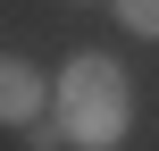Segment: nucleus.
Masks as SVG:
<instances>
[{
	"instance_id": "20e7f679",
	"label": "nucleus",
	"mask_w": 159,
	"mask_h": 151,
	"mask_svg": "<svg viewBox=\"0 0 159 151\" xmlns=\"http://www.w3.org/2000/svg\"><path fill=\"white\" fill-rule=\"evenodd\" d=\"M25 143H34V151H59V143H67V126H59V118H42V126H25Z\"/></svg>"
},
{
	"instance_id": "f257e3e1",
	"label": "nucleus",
	"mask_w": 159,
	"mask_h": 151,
	"mask_svg": "<svg viewBox=\"0 0 159 151\" xmlns=\"http://www.w3.org/2000/svg\"><path fill=\"white\" fill-rule=\"evenodd\" d=\"M59 109V126H67V143H84V151H117L126 143V67L117 59H67L59 67V92H50Z\"/></svg>"
},
{
	"instance_id": "f03ea898",
	"label": "nucleus",
	"mask_w": 159,
	"mask_h": 151,
	"mask_svg": "<svg viewBox=\"0 0 159 151\" xmlns=\"http://www.w3.org/2000/svg\"><path fill=\"white\" fill-rule=\"evenodd\" d=\"M50 84L34 76V59H0V126H42Z\"/></svg>"
},
{
	"instance_id": "7ed1b4c3",
	"label": "nucleus",
	"mask_w": 159,
	"mask_h": 151,
	"mask_svg": "<svg viewBox=\"0 0 159 151\" xmlns=\"http://www.w3.org/2000/svg\"><path fill=\"white\" fill-rule=\"evenodd\" d=\"M117 17H126V34H151L159 42V0H117Z\"/></svg>"
}]
</instances>
